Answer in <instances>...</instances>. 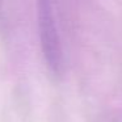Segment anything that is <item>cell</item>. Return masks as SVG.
Returning a JSON list of instances; mask_svg holds the SVG:
<instances>
[{
    "label": "cell",
    "mask_w": 122,
    "mask_h": 122,
    "mask_svg": "<svg viewBox=\"0 0 122 122\" xmlns=\"http://www.w3.org/2000/svg\"><path fill=\"white\" fill-rule=\"evenodd\" d=\"M38 29L42 53L49 68L56 75L61 74L63 68V54L53 15L51 0H38Z\"/></svg>",
    "instance_id": "cell-1"
}]
</instances>
